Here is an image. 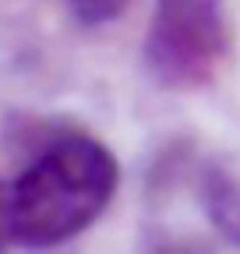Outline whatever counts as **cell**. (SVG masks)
Here are the masks:
<instances>
[{
	"instance_id": "obj_2",
	"label": "cell",
	"mask_w": 240,
	"mask_h": 254,
	"mask_svg": "<svg viewBox=\"0 0 240 254\" xmlns=\"http://www.w3.org/2000/svg\"><path fill=\"white\" fill-rule=\"evenodd\" d=\"M230 43L226 0H156L141 64L159 88L198 92L219 78Z\"/></svg>"
},
{
	"instance_id": "obj_3",
	"label": "cell",
	"mask_w": 240,
	"mask_h": 254,
	"mask_svg": "<svg viewBox=\"0 0 240 254\" xmlns=\"http://www.w3.org/2000/svg\"><path fill=\"white\" fill-rule=\"evenodd\" d=\"M198 198L216 233L240 247V177L223 163H208L198 177Z\"/></svg>"
},
{
	"instance_id": "obj_1",
	"label": "cell",
	"mask_w": 240,
	"mask_h": 254,
	"mask_svg": "<svg viewBox=\"0 0 240 254\" xmlns=\"http://www.w3.org/2000/svg\"><path fill=\"white\" fill-rule=\"evenodd\" d=\"M117 187L120 163L110 145L85 131L50 138L7 187L11 244L25 251L71 244L103 219Z\"/></svg>"
},
{
	"instance_id": "obj_4",
	"label": "cell",
	"mask_w": 240,
	"mask_h": 254,
	"mask_svg": "<svg viewBox=\"0 0 240 254\" xmlns=\"http://www.w3.org/2000/svg\"><path fill=\"white\" fill-rule=\"evenodd\" d=\"M64 4L71 7V14L81 25H106V21L124 14V7L131 0H64Z\"/></svg>"
},
{
	"instance_id": "obj_5",
	"label": "cell",
	"mask_w": 240,
	"mask_h": 254,
	"mask_svg": "<svg viewBox=\"0 0 240 254\" xmlns=\"http://www.w3.org/2000/svg\"><path fill=\"white\" fill-rule=\"evenodd\" d=\"M11 244V219H7V187L0 184V254Z\"/></svg>"
}]
</instances>
